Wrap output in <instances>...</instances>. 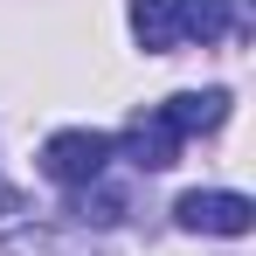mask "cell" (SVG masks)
Listing matches in <instances>:
<instances>
[{
    "mask_svg": "<svg viewBox=\"0 0 256 256\" xmlns=\"http://www.w3.org/2000/svg\"><path fill=\"white\" fill-rule=\"evenodd\" d=\"M111 152H118L111 132H56V138L42 146V173L56 180V187H90V180H104Z\"/></svg>",
    "mask_w": 256,
    "mask_h": 256,
    "instance_id": "1",
    "label": "cell"
},
{
    "mask_svg": "<svg viewBox=\"0 0 256 256\" xmlns=\"http://www.w3.org/2000/svg\"><path fill=\"white\" fill-rule=\"evenodd\" d=\"M173 222L180 228H194V236H250V194H222V187H194V194H180L173 201Z\"/></svg>",
    "mask_w": 256,
    "mask_h": 256,
    "instance_id": "2",
    "label": "cell"
},
{
    "mask_svg": "<svg viewBox=\"0 0 256 256\" xmlns=\"http://www.w3.org/2000/svg\"><path fill=\"white\" fill-rule=\"evenodd\" d=\"M125 160H132V166H146V173H166L173 160H180V132L166 125V111H160V104L132 118V132H125Z\"/></svg>",
    "mask_w": 256,
    "mask_h": 256,
    "instance_id": "3",
    "label": "cell"
},
{
    "mask_svg": "<svg viewBox=\"0 0 256 256\" xmlns=\"http://www.w3.org/2000/svg\"><path fill=\"white\" fill-rule=\"evenodd\" d=\"M160 111H166V125L180 132V138H187V132H222L228 125V90H180Z\"/></svg>",
    "mask_w": 256,
    "mask_h": 256,
    "instance_id": "4",
    "label": "cell"
},
{
    "mask_svg": "<svg viewBox=\"0 0 256 256\" xmlns=\"http://www.w3.org/2000/svg\"><path fill=\"white\" fill-rule=\"evenodd\" d=\"M236 21V0H173V35H194V42H222Z\"/></svg>",
    "mask_w": 256,
    "mask_h": 256,
    "instance_id": "5",
    "label": "cell"
},
{
    "mask_svg": "<svg viewBox=\"0 0 256 256\" xmlns=\"http://www.w3.org/2000/svg\"><path fill=\"white\" fill-rule=\"evenodd\" d=\"M125 14H132V35L146 42V56H173V0H125Z\"/></svg>",
    "mask_w": 256,
    "mask_h": 256,
    "instance_id": "6",
    "label": "cell"
},
{
    "mask_svg": "<svg viewBox=\"0 0 256 256\" xmlns=\"http://www.w3.org/2000/svg\"><path fill=\"white\" fill-rule=\"evenodd\" d=\"M118 214H125V194H111V187H97V180H90V187H84V222L111 228Z\"/></svg>",
    "mask_w": 256,
    "mask_h": 256,
    "instance_id": "7",
    "label": "cell"
}]
</instances>
